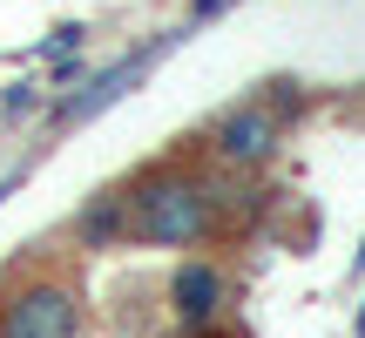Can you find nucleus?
I'll return each instance as SVG.
<instances>
[{
    "label": "nucleus",
    "mask_w": 365,
    "mask_h": 338,
    "mask_svg": "<svg viewBox=\"0 0 365 338\" xmlns=\"http://www.w3.org/2000/svg\"><path fill=\"white\" fill-rule=\"evenodd\" d=\"M34 108H41V81H14V88L0 95V116L7 122H27Z\"/></svg>",
    "instance_id": "obj_7"
},
{
    "label": "nucleus",
    "mask_w": 365,
    "mask_h": 338,
    "mask_svg": "<svg viewBox=\"0 0 365 338\" xmlns=\"http://www.w3.org/2000/svg\"><path fill=\"white\" fill-rule=\"evenodd\" d=\"M170 304H176V318L190 332H203L210 318L223 312V271H217V264H203V257L182 264V271L170 277Z\"/></svg>",
    "instance_id": "obj_5"
},
{
    "label": "nucleus",
    "mask_w": 365,
    "mask_h": 338,
    "mask_svg": "<svg viewBox=\"0 0 365 338\" xmlns=\"http://www.w3.org/2000/svg\"><path fill=\"white\" fill-rule=\"evenodd\" d=\"M75 237H81L88 250H102V244H115V237H129V196H122V190H102V196H95V203L75 217Z\"/></svg>",
    "instance_id": "obj_6"
},
{
    "label": "nucleus",
    "mask_w": 365,
    "mask_h": 338,
    "mask_svg": "<svg viewBox=\"0 0 365 338\" xmlns=\"http://www.w3.org/2000/svg\"><path fill=\"white\" fill-rule=\"evenodd\" d=\"M122 196H129L135 244H196V237H210V190L182 169H149Z\"/></svg>",
    "instance_id": "obj_1"
},
{
    "label": "nucleus",
    "mask_w": 365,
    "mask_h": 338,
    "mask_svg": "<svg viewBox=\"0 0 365 338\" xmlns=\"http://www.w3.org/2000/svg\"><path fill=\"white\" fill-rule=\"evenodd\" d=\"M277 135H284V116H277L271 102H244V108H230V116H217L210 149H217V163H230V169H257V163H271Z\"/></svg>",
    "instance_id": "obj_4"
},
{
    "label": "nucleus",
    "mask_w": 365,
    "mask_h": 338,
    "mask_svg": "<svg viewBox=\"0 0 365 338\" xmlns=\"http://www.w3.org/2000/svg\"><path fill=\"white\" fill-rule=\"evenodd\" d=\"M81 41H88V27L68 21V27H54V34L41 41V54H48V61H54V54H81Z\"/></svg>",
    "instance_id": "obj_8"
},
{
    "label": "nucleus",
    "mask_w": 365,
    "mask_h": 338,
    "mask_svg": "<svg viewBox=\"0 0 365 338\" xmlns=\"http://www.w3.org/2000/svg\"><path fill=\"white\" fill-rule=\"evenodd\" d=\"M0 338H81V298L68 285H27L0 312Z\"/></svg>",
    "instance_id": "obj_3"
},
{
    "label": "nucleus",
    "mask_w": 365,
    "mask_h": 338,
    "mask_svg": "<svg viewBox=\"0 0 365 338\" xmlns=\"http://www.w3.org/2000/svg\"><path fill=\"white\" fill-rule=\"evenodd\" d=\"M176 41H182V34H163V41H149V48H135V54H122V61H108L102 75H88V81H81L75 95H61V102H48V122H54V129H75V122L102 116V108H108V102H122V95H129L135 81H143L149 68H156L163 54L176 48Z\"/></svg>",
    "instance_id": "obj_2"
},
{
    "label": "nucleus",
    "mask_w": 365,
    "mask_h": 338,
    "mask_svg": "<svg viewBox=\"0 0 365 338\" xmlns=\"http://www.w3.org/2000/svg\"><path fill=\"white\" fill-rule=\"evenodd\" d=\"M21 183H27V169H7V176H0V203H7V196L21 190Z\"/></svg>",
    "instance_id": "obj_9"
}]
</instances>
